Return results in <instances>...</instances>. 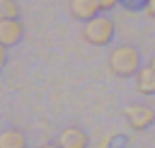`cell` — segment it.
Instances as JSON below:
<instances>
[{
  "mask_svg": "<svg viewBox=\"0 0 155 148\" xmlns=\"http://www.w3.org/2000/svg\"><path fill=\"white\" fill-rule=\"evenodd\" d=\"M124 116H126L128 126L136 129V131H145L155 121V112L148 104H126L124 107Z\"/></svg>",
  "mask_w": 155,
  "mask_h": 148,
  "instance_id": "obj_3",
  "label": "cell"
},
{
  "mask_svg": "<svg viewBox=\"0 0 155 148\" xmlns=\"http://www.w3.org/2000/svg\"><path fill=\"white\" fill-rule=\"evenodd\" d=\"M145 12L150 17H155V0H145Z\"/></svg>",
  "mask_w": 155,
  "mask_h": 148,
  "instance_id": "obj_12",
  "label": "cell"
},
{
  "mask_svg": "<svg viewBox=\"0 0 155 148\" xmlns=\"http://www.w3.org/2000/svg\"><path fill=\"white\" fill-rule=\"evenodd\" d=\"M41 148H61L58 143H46V146H41Z\"/></svg>",
  "mask_w": 155,
  "mask_h": 148,
  "instance_id": "obj_13",
  "label": "cell"
},
{
  "mask_svg": "<svg viewBox=\"0 0 155 148\" xmlns=\"http://www.w3.org/2000/svg\"><path fill=\"white\" fill-rule=\"evenodd\" d=\"M148 66H150V68H153V70H155V56H153V58H150V61H148Z\"/></svg>",
  "mask_w": 155,
  "mask_h": 148,
  "instance_id": "obj_14",
  "label": "cell"
},
{
  "mask_svg": "<svg viewBox=\"0 0 155 148\" xmlns=\"http://www.w3.org/2000/svg\"><path fill=\"white\" fill-rule=\"evenodd\" d=\"M56 143L61 148H90V138L80 126H65L58 131Z\"/></svg>",
  "mask_w": 155,
  "mask_h": 148,
  "instance_id": "obj_4",
  "label": "cell"
},
{
  "mask_svg": "<svg viewBox=\"0 0 155 148\" xmlns=\"http://www.w3.org/2000/svg\"><path fill=\"white\" fill-rule=\"evenodd\" d=\"M111 143H114V136H107V138H102L94 148H111Z\"/></svg>",
  "mask_w": 155,
  "mask_h": 148,
  "instance_id": "obj_11",
  "label": "cell"
},
{
  "mask_svg": "<svg viewBox=\"0 0 155 148\" xmlns=\"http://www.w3.org/2000/svg\"><path fill=\"white\" fill-rule=\"evenodd\" d=\"M109 70L119 78H131L140 70V53L124 44V46H116L111 53H109Z\"/></svg>",
  "mask_w": 155,
  "mask_h": 148,
  "instance_id": "obj_1",
  "label": "cell"
},
{
  "mask_svg": "<svg viewBox=\"0 0 155 148\" xmlns=\"http://www.w3.org/2000/svg\"><path fill=\"white\" fill-rule=\"evenodd\" d=\"M22 34H24V27L19 19H0V46L10 49V46L19 44Z\"/></svg>",
  "mask_w": 155,
  "mask_h": 148,
  "instance_id": "obj_5",
  "label": "cell"
},
{
  "mask_svg": "<svg viewBox=\"0 0 155 148\" xmlns=\"http://www.w3.org/2000/svg\"><path fill=\"white\" fill-rule=\"evenodd\" d=\"M0 19H19V2L0 0Z\"/></svg>",
  "mask_w": 155,
  "mask_h": 148,
  "instance_id": "obj_9",
  "label": "cell"
},
{
  "mask_svg": "<svg viewBox=\"0 0 155 148\" xmlns=\"http://www.w3.org/2000/svg\"><path fill=\"white\" fill-rule=\"evenodd\" d=\"M0 148H27V138L17 129H5L0 133Z\"/></svg>",
  "mask_w": 155,
  "mask_h": 148,
  "instance_id": "obj_8",
  "label": "cell"
},
{
  "mask_svg": "<svg viewBox=\"0 0 155 148\" xmlns=\"http://www.w3.org/2000/svg\"><path fill=\"white\" fill-rule=\"evenodd\" d=\"M102 10L97 5V0H70V15L80 22H90L92 17H97Z\"/></svg>",
  "mask_w": 155,
  "mask_h": 148,
  "instance_id": "obj_6",
  "label": "cell"
},
{
  "mask_svg": "<svg viewBox=\"0 0 155 148\" xmlns=\"http://www.w3.org/2000/svg\"><path fill=\"white\" fill-rule=\"evenodd\" d=\"M114 36V22L104 15H97L92 17L90 22H85L82 27V39L92 46H107Z\"/></svg>",
  "mask_w": 155,
  "mask_h": 148,
  "instance_id": "obj_2",
  "label": "cell"
},
{
  "mask_svg": "<svg viewBox=\"0 0 155 148\" xmlns=\"http://www.w3.org/2000/svg\"><path fill=\"white\" fill-rule=\"evenodd\" d=\"M119 2H121V0H97V5H99V10H102V12H109V10H114Z\"/></svg>",
  "mask_w": 155,
  "mask_h": 148,
  "instance_id": "obj_10",
  "label": "cell"
},
{
  "mask_svg": "<svg viewBox=\"0 0 155 148\" xmlns=\"http://www.w3.org/2000/svg\"><path fill=\"white\" fill-rule=\"evenodd\" d=\"M136 90L140 95H145V97L155 95V70L150 66H145V68H140L136 73Z\"/></svg>",
  "mask_w": 155,
  "mask_h": 148,
  "instance_id": "obj_7",
  "label": "cell"
}]
</instances>
